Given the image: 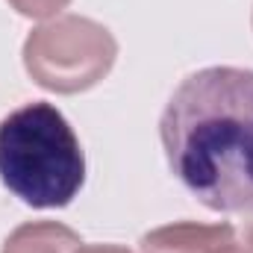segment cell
Here are the masks:
<instances>
[{
  "mask_svg": "<svg viewBox=\"0 0 253 253\" xmlns=\"http://www.w3.org/2000/svg\"><path fill=\"white\" fill-rule=\"evenodd\" d=\"M245 236H248V242L253 245V218H251V224H248V230H245Z\"/></svg>",
  "mask_w": 253,
  "mask_h": 253,
  "instance_id": "obj_9",
  "label": "cell"
},
{
  "mask_svg": "<svg viewBox=\"0 0 253 253\" xmlns=\"http://www.w3.org/2000/svg\"><path fill=\"white\" fill-rule=\"evenodd\" d=\"M9 3L27 18H50L56 12H62L71 0H9Z\"/></svg>",
  "mask_w": 253,
  "mask_h": 253,
  "instance_id": "obj_6",
  "label": "cell"
},
{
  "mask_svg": "<svg viewBox=\"0 0 253 253\" xmlns=\"http://www.w3.org/2000/svg\"><path fill=\"white\" fill-rule=\"evenodd\" d=\"M212 253H248L245 248H239L236 242H227V245H221V248H215Z\"/></svg>",
  "mask_w": 253,
  "mask_h": 253,
  "instance_id": "obj_8",
  "label": "cell"
},
{
  "mask_svg": "<svg viewBox=\"0 0 253 253\" xmlns=\"http://www.w3.org/2000/svg\"><path fill=\"white\" fill-rule=\"evenodd\" d=\"M236 242V230L230 224H215V227H203V224H174V227H162L153 230L141 239V251L144 253H212L215 248Z\"/></svg>",
  "mask_w": 253,
  "mask_h": 253,
  "instance_id": "obj_4",
  "label": "cell"
},
{
  "mask_svg": "<svg viewBox=\"0 0 253 253\" xmlns=\"http://www.w3.org/2000/svg\"><path fill=\"white\" fill-rule=\"evenodd\" d=\"M118 56L112 33L88 18L62 15L33 30L24 44L30 77L50 91H85L100 83Z\"/></svg>",
  "mask_w": 253,
  "mask_h": 253,
  "instance_id": "obj_3",
  "label": "cell"
},
{
  "mask_svg": "<svg viewBox=\"0 0 253 253\" xmlns=\"http://www.w3.org/2000/svg\"><path fill=\"white\" fill-rule=\"evenodd\" d=\"M74 253H129V251H124V248H115V245H88V248H77Z\"/></svg>",
  "mask_w": 253,
  "mask_h": 253,
  "instance_id": "obj_7",
  "label": "cell"
},
{
  "mask_svg": "<svg viewBox=\"0 0 253 253\" xmlns=\"http://www.w3.org/2000/svg\"><path fill=\"white\" fill-rule=\"evenodd\" d=\"M0 180L33 209L68 206L83 189L80 138L53 103H24L0 121Z\"/></svg>",
  "mask_w": 253,
  "mask_h": 253,
  "instance_id": "obj_2",
  "label": "cell"
},
{
  "mask_svg": "<svg viewBox=\"0 0 253 253\" xmlns=\"http://www.w3.org/2000/svg\"><path fill=\"white\" fill-rule=\"evenodd\" d=\"M80 245L83 242L74 230H68L62 224L39 221V224L18 227L9 236L3 253H74Z\"/></svg>",
  "mask_w": 253,
  "mask_h": 253,
  "instance_id": "obj_5",
  "label": "cell"
},
{
  "mask_svg": "<svg viewBox=\"0 0 253 253\" xmlns=\"http://www.w3.org/2000/svg\"><path fill=\"white\" fill-rule=\"evenodd\" d=\"M171 174L212 212L253 215V71L203 68L171 94L162 121Z\"/></svg>",
  "mask_w": 253,
  "mask_h": 253,
  "instance_id": "obj_1",
  "label": "cell"
}]
</instances>
